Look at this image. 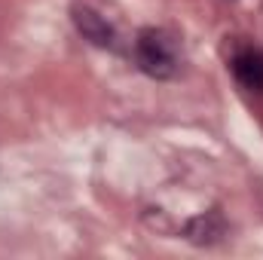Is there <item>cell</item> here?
<instances>
[{
	"label": "cell",
	"mask_w": 263,
	"mask_h": 260,
	"mask_svg": "<svg viewBox=\"0 0 263 260\" xmlns=\"http://www.w3.org/2000/svg\"><path fill=\"white\" fill-rule=\"evenodd\" d=\"M138 67L153 80H172L178 73V46L175 37L159 28H144L135 40Z\"/></svg>",
	"instance_id": "6da1fadb"
},
{
	"label": "cell",
	"mask_w": 263,
	"mask_h": 260,
	"mask_svg": "<svg viewBox=\"0 0 263 260\" xmlns=\"http://www.w3.org/2000/svg\"><path fill=\"white\" fill-rule=\"evenodd\" d=\"M70 18H73L77 31H80L89 43H95V46H101V49H114V46H117V31H114V25H110L101 12H95L92 6H73V9H70Z\"/></svg>",
	"instance_id": "7a4b0ae2"
},
{
	"label": "cell",
	"mask_w": 263,
	"mask_h": 260,
	"mask_svg": "<svg viewBox=\"0 0 263 260\" xmlns=\"http://www.w3.org/2000/svg\"><path fill=\"white\" fill-rule=\"evenodd\" d=\"M233 77L248 92H263V52L260 49H242L233 59Z\"/></svg>",
	"instance_id": "3957f363"
},
{
	"label": "cell",
	"mask_w": 263,
	"mask_h": 260,
	"mask_svg": "<svg viewBox=\"0 0 263 260\" xmlns=\"http://www.w3.org/2000/svg\"><path fill=\"white\" fill-rule=\"evenodd\" d=\"M223 233H227V224H223L220 211H205V214H199L187 224V239L196 242V245H211Z\"/></svg>",
	"instance_id": "277c9868"
}]
</instances>
